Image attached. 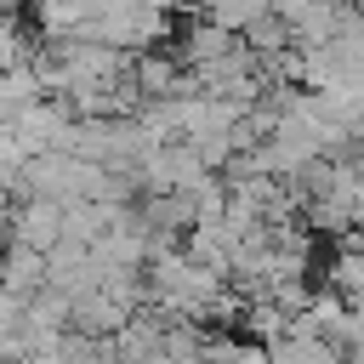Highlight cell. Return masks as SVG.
<instances>
[{"mask_svg": "<svg viewBox=\"0 0 364 364\" xmlns=\"http://www.w3.org/2000/svg\"><path fill=\"white\" fill-rule=\"evenodd\" d=\"M40 284H46V256L11 239V245H6V256H0V290H6V296H17V301H28Z\"/></svg>", "mask_w": 364, "mask_h": 364, "instance_id": "obj_4", "label": "cell"}, {"mask_svg": "<svg viewBox=\"0 0 364 364\" xmlns=\"http://www.w3.org/2000/svg\"><path fill=\"white\" fill-rule=\"evenodd\" d=\"M125 80L142 91V102H154V97H176V85H182V63H176L171 51L142 46L136 57H125Z\"/></svg>", "mask_w": 364, "mask_h": 364, "instance_id": "obj_3", "label": "cell"}, {"mask_svg": "<svg viewBox=\"0 0 364 364\" xmlns=\"http://www.w3.org/2000/svg\"><path fill=\"white\" fill-rule=\"evenodd\" d=\"M28 57V46H23V34H17V23L0 11V68H17Z\"/></svg>", "mask_w": 364, "mask_h": 364, "instance_id": "obj_9", "label": "cell"}, {"mask_svg": "<svg viewBox=\"0 0 364 364\" xmlns=\"http://www.w3.org/2000/svg\"><path fill=\"white\" fill-rule=\"evenodd\" d=\"M34 23L51 34V40H68L91 23V0H34Z\"/></svg>", "mask_w": 364, "mask_h": 364, "instance_id": "obj_6", "label": "cell"}, {"mask_svg": "<svg viewBox=\"0 0 364 364\" xmlns=\"http://www.w3.org/2000/svg\"><path fill=\"white\" fill-rule=\"evenodd\" d=\"M205 17L228 34H245L256 17H267V0H205Z\"/></svg>", "mask_w": 364, "mask_h": 364, "instance_id": "obj_8", "label": "cell"}, {"mask_svg": "<svg viewBox=\"0 0 364 364\" xmlns=\"http://www.w3.org/2000/svg\"><path fill=\"white\" fill-rule=\"evenodd\" d=\"M11 239L46 256V250H51V245L63 239V205H51V199H34V193H23V205L11 210Z\"/></svg>", "mask_w": 364, "mask_h": 364, "instance_id": "obj_2", "label": "cell"}, {"mask_svg": "<svg viewBox=\"0 0 364 364\" xmlns=\"http://www.w3.org/2000/svg\"><path fill=\"white\" fill-rule=\"evenodd\" d=\"M154 6H171V0H154Z\"/></svg>", "mask_w": 364, "mask_h": 364, "instance_id": "obj_11", "label": "cell"}, {"mask_svg": "<svg viewBox=\"0 0 364 364\" xmlns=\"http://www.w3.org/2000/svg\"><path fill=\"white\" fill-rule=\"evenodd\" d=\"M336 290H341V301H347V307L358 301V256H353V250L336 262Z\"/></svg>", "mask_w": 364, "mask_h": 364, "instance_id": "obj_10", "label": "cell"}, {"mask_svg": "<svg viewBox=\"0 0 364 364\" xmlns=\"http://www.w3.org/2000/svg\"><path fill=\"white\" fill-rule=\"evenodd\" d=\"M40 97V85H34V74H28V63H17V68H0V125H11L28 102Z\"/></svg>", "mask_w": 364, "mask_h": 364, "instance_id": "obj_7", "label": "cell"}, {"mask_svg": "<svg viewBox=\"0 0 364 364\" xmlns=\"http://www.w3.org/2000/svg\"><path fill=\"white\" fill-rule=\"evenodd\" d=\"M68 125H74V114H68V102H63V97H34V102L11 119V136H17L23 159H28V154L68 148Z\"/></svg>", "mask_w": 364, "mask_h": 364, "instance_id": "obj_1", "label": "cell"}, {"mask_svg": "<svg viewBox=\"0 0 364 364\" xmlns=\"http://www.w3.org/2000/svg\"><path fill=\"white\" fill-rule=\"evenodd\" d=\"M233 40H239V34H228V28H216L210 17H199V23H188V28H182V40H176V51H171V57H176L182 68H205V63H216Z\"/></svg>", "mask_w": 364, "mask_h": 364, "instance_id": "obj_5", "label": "cell"}]
</instances>
